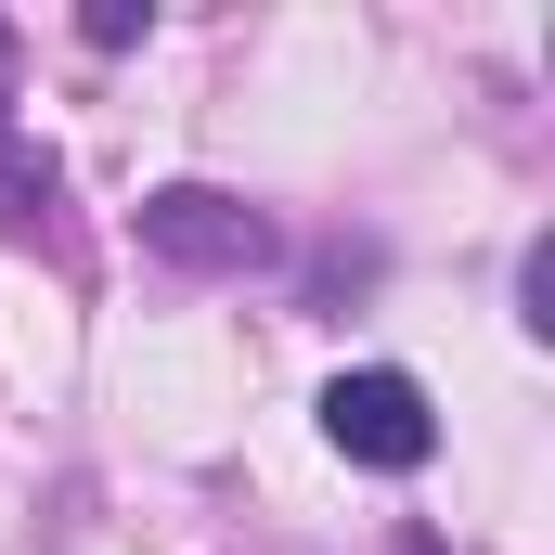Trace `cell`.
<instances>
[{
  "mask_svg": "<svg viewBox=\"0 0 555 555\" xmlns=\"http://www.w3.org/2000/svg\"><path fill=\"white\" fill-rule=\"evenodd\" d=\"M142 26H155V13H142V0H91V13H78V39H91V52H130Z\"/></svg>",
  "mask_w": 555,
  "mask_h": 555,
  "instance_id": "cell-5",
  "label": "cell"
},
{
  "mask_svg": "<svg viewBox=\"0 0 555 555\" xmlns=\"http://www.w3.org/2000/svg\"><path fill=\"white\" fill-rule=\"evenodd\" d=\"M401 555H439V543H426V530H401Z\"/></svg>",
  "mask_w": 555,
  "mask_h": 555,
  "instance_id": "cell-6",
  "label": "cell"
},
{
  "mask_svg": "<svg viewBox=\"0 0 555 555\" xmlns=\"http://www.w3.org/2000/svg\"><path fill=\"white\" fill-rule=\"evenodd\" d=\"M517 297H530L517 323H530V336H555V233H530V259H517Z\"/></svg>",
  "mask_w": 555,
  "mask_h": 555,
  "instance_id": "cell-4",
  "label": "cell"
},
{
  "mask_svg": "<svg viewBox=\"0 0 555 555\" xmlns=\"http://www.w3.org/2000/svg\"><path fill=\"white\" fill-rule=\"evenodd\" d=\"M0 194H52V155L13 142V13H0Z\"/></svg>",
  "mask_w": 555,
  "mask_h": 555,
  "instance_id": "cell-3",
  "label": "cell"
},
{
  "mask_svg": "<svg viewBox=\"0 0 555 555\" xmlns=\"http://www.w3.org/2000/svg\"><path fill=\"white\" fill-rule=\"evenodd\" d=\"M142 259H168L194 284H246V272L284 259V220L246 207V194H220V181H155L142 194Z\"/></svg>",
  "mask_w": 555,
  "mask_h": 555,
  "instance_id": "cell-1",
  "label": "cell"
},
{
  "mask_svg": "<svg viewBox=\"0 0 555 555\" xmlns=\"http://www.w3.org/2000/svg\"><path fill=\"white\" fill-rule=\"evenodd\" d=\"M323 439H336L349 465H375V478H414L426 452H439V401H426L401 362H349V375L323 388Z\"/></svg>",
  "mask_w": 555,
  "mask_h": 555,
  "instance_id": "cell-2",
  "label": "cell"
}]
</instances>
